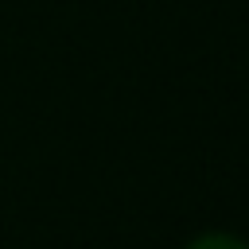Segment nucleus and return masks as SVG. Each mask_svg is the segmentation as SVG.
<instances>
[{
	"instance_id": "nucleus-1",
	"label": "nucleus",
	"mask_w": 249,
	"mask_h": 249,
	"mask_svg": "<svg viewBox=\"0 0 249 249\" xmlns=\"http://www.w3.org/2000/svg\"><path fill=\"white\" fill-rule=\"evenodd\" d=\"M187 249H249V241L230 237V233H202V237H195Z\"/></svg>"
}]
</instances>
